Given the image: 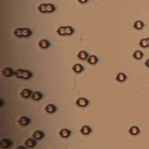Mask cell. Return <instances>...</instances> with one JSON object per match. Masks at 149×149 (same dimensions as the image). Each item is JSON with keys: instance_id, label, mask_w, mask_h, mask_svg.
Wrapping results in <instances>:
<instances>
[{"instance_id": "cell-1", "label": "cell", "mask_w": 149, "mask_h": 149, "mask_svg": "<svg viewBox=\"0 0 149 149\" xmlns=\"http://www.w3.org/2000/svg\"><path fill=\"white\" fill-rule=\"evenodd\" d=\"M14 36L18 38H28L32 34V32L29 28H18L16 29L14 32Z\"/></svg>"}, {"instance_id": "cell-2", "label": "cell", "mask_w": 149, "mask_h": 149, "mask_svg": "<svg viewBox=\"0 0 149 149\" xmlns=\"http://www.w3.org/2000/svg\"><path fill=\"white\" fill-rule=\"evenodd\" d=\"M14 75L18 78L23 79L26 80L32 77V74L30 71L28 70L18 69L14 72Z\"/></svg>"}, {"instance_id": "cell-3", "label": "cell", "mask_w": 149, "mask_h": 149, "mask_svg": "<svg viewBox=\"0 0 149 149\" xmlns=\"http://www.w3.org/2000/svg\"><path fill=\"white\" fill-rule=\"evenodd\" d=\"M74 32V28L72 27L69 26L60 27L58 28L57 31V34L61 36H70L72 35Z\"/></svg>"}, {"instance_id": "cell-4", "label": "cell", "mask_w": 149, "mask_h": 149, "mask_svg": "<svg viewBox=\"0 0 149 149\" xmlns=\"http://www.w3.org/2000/svg\"><path fill=\"white\" fill-rule=\"evenodd\" d=\"M89 103V101L87 99L85 98H79L77 100L76 102V104L79 107L81 108H85L87 107Z\"/></svg>"}, {"instance_id": "cell-5", "label": "cell", "mask_w": 149, "mask_h": 149, "mask_svg": "<svg viewBox=\"0 0 149 149\" xmlns=\"http://www.w3.org/2000/svg\"><path fill=\"white\" fill-rule=\"evenodd\" d=\"M2 74L4 77H12L14 74V72L12 69L10 67H6L2 71Z\"/></svg>"}, {"instance_id": "cell-6", "label": "cell", "mask_w": 149, "mask_h": 149, "mask_svg": "<svg viewBox=\"0 0 149 149\" xmlns=\"http://www.w3.org/2000/svg\"><path fill=\"white\" fill-rule=\"evenodd\" d=\"M12 145V142L8 139H4L0 142V147L2 148L7 149L10 147Z\"/></svg>"}, {"instance_id": "cell-7", "label": "cell", "mask_w": 149, "mask_h": 149, "mask_svg": "<svg viewBox=\"0 0 149 149\" xmlns=\"http://www.w3.org/2000/svg\"><path fill=\"white\" fill-rule=\"evenodd\" d=\"M38 45L40 48L42 49H46L50 46V43L47 39H43L39 42Z\"/></svg>"}, {"instance_id": "cell-8", "label": "cell", "mask_w": 149, "mask_h": 149, "mask_svg": "<svg viewBox=\"0 0 149 149\" xmlns=\"http://www.w3.org/2000/svg\"><path fill=\"white\" fill-rule=\"evenodd\" d=\"M71 132L68 129H62L61 131L59 132V135H60L61 137L66 139L70 137L71 135Z\"/></svg>"}, {"instance_id": "cell-9", "label": "cell", "mask_w": 149, "mask_h": 149, "mask_svg": "<svg viewBox=\"0 0 149 149\" xmlns=\"http://www.w3.org/2000/svg\"><path fill=\"white\" fill-rule=\"evenodd\" d=\"M31 120L27 117H22L19 119L18 123L21 126H26L30 123Z\"/></svg>"}, {"instance_id": "cell-10", "label": "cell", "mask_w": 149, "mask_h": 149, "mask_svg": "<svg viewBox=\"0 0 149 149\" xmlns=\"http://www.w3.org/2000/svg\"><path fill=\"white\" fill-rule=\"evenodd\" d=\"M45 134L42 132V131L40 130H37L33 134L32 137L37 140H40L41 139L44 137Z\"/></svg>"}, {"instance_id": "cell-11", "label": "cell", "mask_w": 149, "mask_h": 149, "mask_svg": "<svg viewBox=\"0 0 149 149\" xmlns=\"http://www.w3.org/2000/svg\"><path fill=\"white\" fill-rule=\"evenodd\" d=\"M129 133L133 136H136L140 133L139 128L137 126H133L131 127L129 130Z\"/></svg>"}, {"instance_id": "cell-12", "label": "cell", "mask_w": 149, "mask_h": 149, "mask_svg": "<svg viewBox=\"0 0 149 149\" xmlns=\"http://www.w3.org/2000/svg\"><path fill=\"white\" fill-rule=\"evenodd\" d=\"M73 71L76 74H80L84 70V67L82 65L79 63L75 64L72 67Z\"/></svg>"}, {"instance_id": "cell-13", "label": "cell", "mask_w": 149, "mask_h": 149, "mask_svg": "<svg viewBox=\"0 0 149 149\" xmlns=\"http://www.w3.org/2000/svg\"><path fill=\"white\" fill-rule=\"evenodd\" d=\"M36 144V142L32 139H28L26 140L25 143V145L28 148H32L35 147Z\"/></svg>"}, {"instance_id": "cell-14", "label": "cell", "mask_w": 149, "mask_h": 149, "mask_svg": "<svg viewBox=\"0 0 149 149\" xmlns=\"http://www.w3.org/2000/svg\"><path fill=\"white\" fill-rule=\"evenodd\" d=\"M45 109L47 113L49 114H52L56 112V111H57V109L54 105L50 104L46 106Z\"/></svg>"}, {"instance_id": "cell-15", "label": "cell", "mask_w": 149, "mask_h": 149, "mask_svg": "<svg viewBox=\"0 0 149 149\" xmlns=\"http://www.w3.org/2000/svg\"><path fill=\"white\" fill-rule=\"evenodd\" d=\"M145 25L144 23L141 21H137L135 22L133 24V27L134 28L137 30H140L143 29Z\"/></svg>"}, {"instance_id": "cell-16", "label": "cell", "mask_w": 149, "mask_h": 149, "mask_svg": "<svg viewBox=\"0 0 149 149\" xmlns=\"http://www.w3.org/2000/svg\"><path fill=\"white\" fill-rule=\"evenodd\" d=\"M88 53L85 51H81L77 55L78 58L81 61H85L88 57Z\"/></svg>"}, {"instance_id": "cell-17", "label": "cell", "mask_w": 149, "mask_h": 149, "mask_svg": "<svg viewBox=\"0 0 149 149\" xmlns=\"http://www.w3.org/2000/svg\"><path fill=\"white\" fill-rule=\"evenodd\" d=\"M81 133L85 136H87L91 133L92 132L91 129L88 126L85 125L83 126L80 130Z\"/></svg>"}, {"instance_id": "cell-18", "label": "cell", "mask_w": 149, "mask_h": 149, "mask_svg": "<svg viewBox=\"0 0 149 149\" xmlns=\"http://www.w3.org/2000/svg\"><path fill=\"white\" fill-rule=\"evenodd\" d=\"M127 79V77L125 74L120 73L117 75L115 80L119 82H123Z\"/></svg>"}, {"instance_id": "cell-19", "label": "cell", "mask_w": 149, "mask_h": 149, "mask_svg": "<svg viewBox=\"0 0 149 149\" xmlns=\"http://www.w3.org/2000/svg\"><path fill=\"white\" fill-rule=\"evenodd\" d=\"M32 91H31L28 89H25L22 90V92L21 93V95L22 97L24 99H28L32 95Z\"/></svg>"}, {"instance_id": "cell-20", "label": "cell", "mask_w": 149, "mask_h": 149, "mask_svg": "<svg viewBox=\"0 0 149 149\" xmlns=\"http://www.w3.org/2000/svg\"><path fill=\"white\" fill-rule=\"evenodd\" d=\"M43 97V95L40 92L36 91L32 94L31 98L35 101L40 100Z\"/></svg>"}, {"instance_id": "cell-21", "label": "cell", "mask_w": 149, "mask_h": 149, "mask_svg": "<svg viewBox=\"0 0 149 149\" xmlns=\"http://www.w3.org/2000/svg\"><path fill=\"white\" fill-rule=\"evenodd\" d=\"M99 60L96 56L95 55H91L89 57L87 60V62H88L90 64L95 65L98 62Z\"/></svg>"}, {"instance_id": "cell-22", "label": "cell", "mask_w": 149, "mask_h": 149, "mask_svg": "<svg viewBox=\"0 0 149 149\" xmlns=\"http://www.w3.org/2000/svg\"><path fill=\"white\" fill-rule=\"evenodd\" d=\"M144 54L141 51L137 50L134 52L133 57L136 60H140L143 57Z\"/></svg>"}, {"instance_id": "cell-23", "label": "cell", "mask_w": 149, "mask_h": 149, "mask_svg": "<svg viewBox=\"0 0 149 149\" xmlns=\"http://www.w3.org/2000/svg\"><path fill=\"white\" fill-rule=\"evenodd\" d=\"M56 8L53 4H46V13H51L54 12L56 10Z\"/></svg>"}, {"instance_id": "cell-24", "label": "cell", "mask_w": 149, "mask_h": 149, "mask_svg": "<svg viewBox=\"0 0 149 149\" xmlns=\"http://www.w3.org/2000/svg\"><path fill=\"white\" fill-rule=\"evenodd\" d=\"M139 46L143 48H146L148 47V43L147 38H143L140 41L139 43Z\"/></svg>"}, {"instance_id": "cell-25", "label": "cell", "mask_w": 149, "mask_h": 149, "mask_svg": "<svg viewBox=\"0 0 149 149\" xmlns=\"http://www.w3.org/2000/svg\"><path fill=\"white\" fill-rule=\"evenodd\" d=\"M46 4H42L38 6V11L42 13H46Z\"/></svg>"}, {"instance_id": "cell-26", "label": "cell", "mask_w": 149, "mask_h": 149, "mask_svg": "<svg viewBox=\"0 0 149 149\" xmlns=\"http://www.w3.org/2000/svg\"><path fill=\"white\" fill-rule=\"evenodd\" d=\"M77 1L81 4H84L88 2V0H77Z\"/></svg>"}, {"instance_id": "cell-27", "label": "cell", "mask_w": 149, "mask_h": 149, "mask_svg": "<svg viewBox=\"0 0 149 149\" xmlns=\"http://www.w3.org/2000/svg\"><path fill=\"white\" fill-rule=\"evenodd\" d=\"M144 64H145V66L146 67L149 68V59H147L146 61L145 62Z\"/></svg>"}, {"instance_id": "cell-28", "label": "cell", "mask_w": 149, "mask_h": 149, "mask_svg": "<svg viewBox=\"0 0 149 149\" xmlns=\"http://www.w3.org/2000/svg\"><path fill=\"white\" fill-rule=\"evenodd\" d=\"M147 42H148V46L149 47V37L147 38Z\"/></svg>"}]
</instances>
